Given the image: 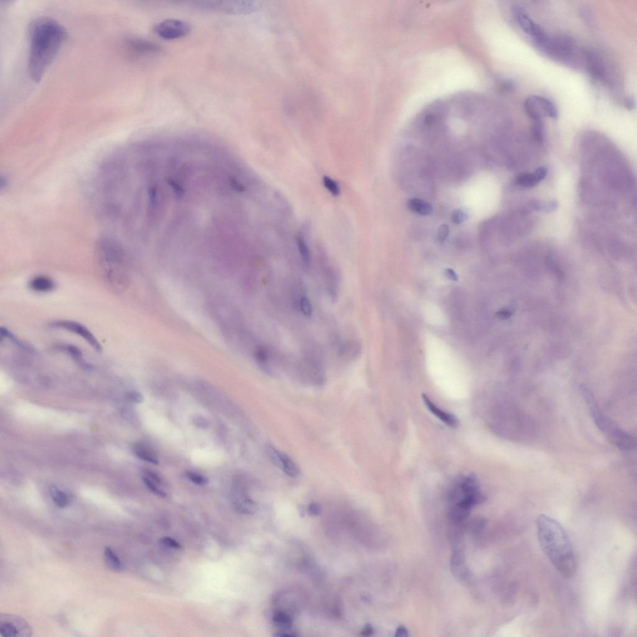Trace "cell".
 Returning <instances> with one entry per match:
<instances>
[{
  "label": "cell",
  "instance_id": "6da1fadb",
  "mask_svg": "<svg viewBox=\"0 0 637 637\" xmlns=\"http://www.w3.org/2000/svg\"><path fill=\"white\" fill-rule=\"evenodd\" d=\"M28 31V73L32 81L39 83L67 41L68 32L64 26L48 16L32 20Z\"/></svg>",
  "mask_w": 637,
  "mask_h": 637
},
{
  "label": "cell",
  "instance_id": "7a4b0ae2",
  "mask_svg": "<svg viewBox=\"0 0 637 637\" xmlns=\"http://www.w3.org/2000/svg\"><path fill=\"white\" fill-rule=\"evenodd\" d=\"M538 542L542 551L561 575L570 578L577 568L575 552L566 531L556 520L541 515L536 520Z\"/></svg>",
  "mask_w": 637,
  "mask_h": 637
},
{
  "label": "cell",
  "instance_id": "3957f363",
  "mask_svg": "<svg viewBox=\"0 0 637 637\" xmlns=\"http://www.w3.org/2000/svg\"><path fill=\"white\" fill-rule=\"evenodd\" d=\"M580 392L588 406L595 425L608 441L620 451H631L637 447L636 438L619 428L601 410L596 398L588 388L582 386Z\"/></svg>",
  "mask_w": 637,
  "mask_h": 637
},
{
  "label": "cell",
  "instance_id": "277c9868",
  "mask_svg": "<svg viewBox=\"0 0 637 637\" xmlns=\"http://www.w3.org/2000/svg\"><path fill=\"white\" fill-rule=\"evenodd\" d=\"M102 247L98 250V261L105 280L115 291L122 292L130 280L125 257L118 247Z\"/></svg>",
  "mask_w": 637,
  "mask_h": 637
},
{
  "label": "cell",
  "instance_id": "5b68a950",
  "mask_svg": "<svg viewBox=\"0 0 637 637\" xmlns=\"http://www.w3.org/2000/svg\"><path fill=\"white\" fill-rule=\"evenodd\" d=\"M536 46L548 58L567 66L578 69L584 65V51H580L576 42L570 36H548L542 44Z\"/></svg>",
  "mask_w": 637,
  "mask_h": 637
},
{
  "label": "cell",
  "instance_id": "8992f818",
  "mask_svg": "<svg viewBox=\"0 0 637 637\" xmlns=\"http://www.w3.org/2000/svg\"><path fill=\"white\" fill-rule=\"evenodd\" d=\"M197 8L203 10L217 11V12L233 15H241L252 13L257 6L252 1H205L196 3Z\"/></svg>",
  "mask_w": 637,
  "mask_h": 637
},
{
  "label": "cell",
  "instance_id": "52a82bcc",
  "mask_svg": "<svg viewBox=\"0 0 637 637\" xmlns=\"http://www.w3.org/2000/svg\"><path fill=\"white\" fill-rule=\"evenodd\" d=\"M524 107L532 120L542 119L546 116L556 119L558 116V111L554 103L542 96L533 95L527 98Z\"/></svg>",
  "mask_w": 637,
  "mask_h": 637
},
{
  "label": "cell",
  "instance_id": "ba28073f",
  "mask_svg": "<svg viewBox=\"0 0 637 637\" xmlns=\"http://www.w3.org/2000/svg\"><path fill=\"white\" fill-rule=\"evenodd\" d=\"M49 327L55 329L64 330L81 337L98 353L102 352V346L97 337L87 327L81 323L71 320H57L49 323Z\"/></svg>",
  "mask_w": 637,
  "mask_h": 637
},
{
  "label": "cell",
  "instance_id": "9c48e42d",
  "mask_svg": "<svg viewBox=\"0 0 637 637\" xmlns=\"http://www.w3.org/2000/svg\"><path fill=\"white\" fill-rule=\"evenodd\" d=\"M31 626L22 617L10 614L0 615V636L3 637H29Z\"/></svg>",
  "mask_w": 637,
  "mask_h": 637
},
{
  "label": "cell",
  "instance_id": "30bf717a",
  "mask_svg": "<svg viewBox=\"0 0 637 637\" xmlns=\"http://www.w3.org/2000/svg\"><path fill=\"white\" fill-rule=\"evenodd\" d=\"M190 25L183 20L168 19L159 22L154 27V31L161 38L174 40L182 38L191 32Z\"/></svg>",
  "mask_w": 637,
  "mask_h": 637
},
{
  "label": "cell",
  "instance_id": "8fae6325",
  "mask_svg": "<svg viewBox=\"0 0 637 637\" xmlns=\"http://www.w3.org/2000/svg\"><path fill=\"white\" fill-rule=\"evenodd\" d=\"M512 11L520 27L526 34L532 37L536 46L540 45L545 41L548 34L542 27L531 20L523 7L515 6Z\"/></svg>",
  "mask_w": 637,
  "mask_h": 637
},
{
  "label": "cell",
  "instance_id": "7c38bea8",
  "mask_svg": "<svg viewBox=\"0 0 637 637\" xmlns=\"http://www.w3.org/2000/svg\"><path fill=\"white\" fill-rule=\"evenodd\" d=\"M584 65L592 79L600 83L607 81V68L603 58L591 49H585L583 53Z\"/></svg>",
  "mask_w": 637,
  "mask_h": 637
},
{
  "label": "cell",
  "instance_id": "4fadbf2b",
  "mask_svg": "<svg viewBox=\"0 0 637 637\" xmlns=\"http://www.w3.org/2000/svg\"><path fill=\"white\" fill-rule=\"evenodd\" d=\"M267 455L273 464L280 468L286 474L292 478H296L300 474L298 465L290 456L278 450L273 445L268 444L266 447Z\"/></svg>",
  "mask_w": 637,
  "mask_h": 637
},
{
  "label": "cell",
  "instance_id": "5bb4252c",
  "mask_svg": "<svg viewBox=\"0 0 637 637\" xmlns=\"http://www.w3.org/2000/svg\"><path fill=\"white\" fill-rule=\"evenodd\" d=\"M126 45L129 50L138 55H154L160 51L157 44L137 37H128L126 39Z\"/></svg>",
  "mask_w": 637,
  "mask_h": 637
},
{
  "label": "cell",
  "instance_id": "9a60e30c",
  "mask_svg": "<svg viewBox=\"0 0 637 637\" xmlns=\"http://www.w3.org/2000/svg\"><path fill=\"white\" fill-rule=\"evenodd\" d=\"M54 350L64 353L69 356L81 369L86 371H92V365L87 362L84 358L83 352L76 346L68 344H58L54 347Z\"/></svg>",
  "mask_w": 637,
  "mask_h": 637
},
{
  "label": "cell",
  "instance_id": "2e32d148",
  "mask_svg": "<svg viewBox=\"0 0 637 637\" xmlns=\"http://www.w3.org/2000/svg\"><path fill=\"white\" fill-rule=\"evenodd\" d=\"M422 398L424 403L429 409L431 413H432L435 416H436L439 420L443 422L449 427L455 428L459 425V420L454 414H452L442 410L439 407L437 406L430 397L427 395L423 394Z\"/></svg>",
  "mask_w": 637,
  "mask_h": 637
},
{
  "label": "cell",
  "instance_id": "e0dca14e",
  "mask_svg": "<svg viewBox=\"0 0 637 637\" xmlns=\"http://www.w3.org/2000/svg\"><path fill=\"white\" fill-rule=\"evenodd\" d=\"M28 287L31 291L37 293H49L56 289L55 281L50 276L46 275H37L31 278L28 283Z\"/></svg>",
  "mask_w": 637,
  "mask_h": 637
},
{
  "label": "cell",
  "instance_id": "ac0fdd59",
  "mask_svg": "<svg viewBox=\"0 0 637 637\" xmlns=\"http://www.w3.org/2000/svg\"><path fill=\"white\" fill-rule=\"evenodd\" d=\"M547 168L540 167L532 173H523L517 178V184L526 188H532L537 186L546 177Z\"/></svg>",
  "mask_w": 637,
  "mask_h": 637
},
{
  "label": "cell",
  "instance_id": "d6986e66",
  "mask_svg": "<svg viewBox=\"0 0 637 637\" xmlns=\"http://www.w3.org/2000/svg\"><path fill=\"white\" fill-rule=\"evenodd\" d=\"M451 568L452 573L457 578L463 579L467 575L465 567V557L460 550H456L451 557Z\"/></svg>",
  "mask_w": 637,
  "mask_h": 637
},
{
  "label": "cell",
  "instance_id": "ffe728a7",
  "mask_svg": "<svg viewBox=\"0 0 637 637\" xmlns=\"http://www.w3.org/2000/svg\"><path fill=\"white\" fill-rule=\"evenodd\" d=\"M133 450H134L136 456L139 458L140 460L153 463L154 465L158 464L159 461L155 452L147 445L142 443L137 444L135 445Z\"/></svg>",
  "mask_w": 637,
  "mask_h": 637
},
{
  "label": "cell",
  "instance_id": "44dd1931",
  "mask_svg": "<svg viewBox=\"0 0 637 637\" xmlns=\"http://www.w3.org/2000/svg\"><path fill=\"white\" fill-rule=\"evenodd\" d=\"M0 332H1V337L2 339H5V340H8V341L11 342V343L14 344L16 347L21 348V349L26 351V352L30 353L34 352V349L31 346H29L28 344L24 343V342L21 340L20 339L18 338L15 334H13L11 331H9L6 327H1Z\"/></svg>",
  "mask_w": 637,
  "mask_h": 637
},
{
  "label": "cell",
  "instance_id": "7402d4cb",
  "mask_svg": "<svg viewBox=\"0 0 637 637\" xmlns=\"http://www.w3.org/2000/svg\"><path fill=\"white\" fill-rule=\"evenodd\" d=\"M409 210L423 216L428 215L433 211L432 205L429 203L420 199H412L408 203Z\"/></svg>",
  "mask_w": 637,
  "mask_h": 637
},
{
  "label": "cell",
  "instance_id": "603a6c76",
  "mask_svg": "<svg viewBox=\"0 0 637 637\" xmlns=\"http://www.w3.org/2000/svg\"><path fill=\"white\" fill-rule=\"evenodd\" d=\"M470 511V510L465 509L459 505H451L449 512V519L452 523L456 524H460L467 519Z\"/></svg>",
  "mask_w": 637,
  "mask_h": 637
},
{
  "label": "cell",
  "instance_id": "cb8c5ba5",
  "mask_svg": "<svg viewBox=\"0 0 637 637\" xmlns=\"http://www.w3.org/2000/svg\"><path fill=\"white\" fill-rule=\"evenodd\" d=\"M104 557L105 563L108 567L111 570L115 571H121L123 570V566L120 559L118 558L117 555L115 553L113 550L110 547H105L104 549Z\"/></svg>",
  "mask_w": 637,
  "mask_h": 637
},
{
  "label": "cell",
  "instance_id": "d4e9b609",
  "mask_svg": "<svg viewBox=\"0 0 637 637\" xmlns=\"http://www.w3.org/2000/svg\"><path fill=\"white\" fill-rule=\"evenodd\" d=\"M237 495V497L235 501L236 509L241 512L247 513V514L254 512L256 509L255 503L243 493H238Z\"/></svg>",
  "mask_w": 637,
  "mask_h": 637
},
{
  "label": "cell",
  "instance_id": "484cf974",
  "mask_svg": "<svg viewBox=\"0 0 637 637\" xmlns=\"http://www.w3.org/2000/svg\"><path fill=\"white\" fill-rule=\"evenodd\" d=\"M49 493L52 497L54 502L60 508H65L69 505L70 499L69 496L58 488L55 486L49 487Z\"/></svg>",
  "mask_w": 637,
  "mask_h": 637
},
{
  "label": "cell",
  "instance_id": "4316f807",
  "mask_svg": "<svg viewBox=\"0 0 637 637\" xmlns=\"http://www.w3.org/2000/svg\"><path fill=\"white\" fill-rule=\"evenodd\" d=\"M255 358L261 369L267 373H270L271 369L268 365L269 352L266 348L263 346L258 347L255 351Z\"/></svg>",
  "mask_w": 637,
  "mask_h": 637
},
{
  "label": "cell",
  "instance_id": "83f0119b",
  "mask_svg": "<svg viewBox=\"0 0 637 637\" xmlns=\"http://www.w3.org/2000/svg\"><path fill=\"white\" fill-rule=\"evenodd\" d=\"M273 620L276 626L285 630L291 628L292 625L291 616L283 612H276L273 616Z\"/></svg>",
  "mask_w": 637,
  "mask_h": 637
},
{
  "label": "cell",
  "instance_id": "f1b7e54d",
  "mask_svg": "<svg viewBox=\"0 0 637 637\" xmlns=\"http://www.w3.org/2000/svg\"><path fill=\"white\" fill-rule=\"evenodd\" d=\"M297 243L304 263L306 265H309L311 261V254L308 245H307L305 241L303 240L301 236L297 237Z\"/></svg>",
  "mask_w": 637,
  "mask_h": 637
},
{
  "label": "cell",
  "instance_id": "f546056e",
  "mask_svg": "<svg viewBox=\"0 0 637 637\" xmlns=\"http://www.w3.org/2000/svg\"><path fill=\"white\" fill-rule=\"evenodd\" d=\"M532 133L534 138L538 142H542L544 139L545 128L542 119L533 120Z\"/></svg>",
  "mask_w": 637,
  "mask_h": 637
},
{
  "label": "cell",
  "instance_id": "4dcf8cb0",
  "mask_svg": "<svg viewBox=\"0 0 637 637\" xmlns=\"http://www.w3.org/2000/svg\"><path fill=\"white\" fill-rule=\"evenodd\" d=\"M143 481H144L145 486H146L147 488L151 492L155 494L156 495L160 496V497H166V493L163 489H161L160 486H160V484L156 483V482L152 481V480L149 479V478H147L146 476H144V478H143Z\"/></svg>",
  "mask_w": 637,
  "mask_h": 637
},
{
  "label": "cell",
  "instance_id": "1f68e13d",
  "mask_svg": "<svg viewBox=\"0 0 637 637\" xmlns=\"http://www.w3.org/2000/svg\"><path fill=\"white\" fill-rule=\"evenodd\" d=\"M323 184H324L325 188L334 196H338L341 193L340 187L337 182L331 177L324 176L323 178Z\"/></svg>",
  "mask_w": 637,
  "mask_h": 637
},
{
  "label": "cell",
  "instance_id": "d6a6232c",
  "mask_svg": "<svg viewBox=\"0 0 637 637\" xmlns=\"http://www.w3.org/2000/svg\"><path fill=\"white\" fill-rule=\"evenodd\" d=\"M186 475L191 482L199 486H203L208 483L207 478L198 473L188 471L186 472Z\"/></svg>",
  "mask_w": 637,
  "mask_h": 637
},
{
  "label": "cell",
  "instance_id": "836d02e7",
  "mask_svg": "<svg viewBox=\"0 0 637 637\" xmlns=\"http://www.w3.org/2000/svg\"><path fill=\"white\" fill-rule=\"evenodd\" d=\"M299 307L302 313L307 317H310L313 313V308L310 299L308 297H302L299 301Z\"/></svg>",
  "mask_w": 637,
  "mask_h": 637
},
{
  "label": "cell",
  "instance_id": "e575fe53",
  "mask_svg": "<svg viewBox=\"0 0 637 637\" xmlns=\"http://www.w3.org/2000/svg\"><path fill=\"white\" fill-rule=\"evenodd\" d=\"M468 218H469V215L461 208L454 210L453 214H452V221L456 224L463 223V222L467 221Z\"/></svg>",
  "mask_w": 637,
  "mask_h": 637
},
{
  "label": "cell",
  "instance_id": "d590c367",
  "mask_svg": "<svg viewBox=\"0 0 637 637\" xmlns=\"http://www.w3.org/2000/svg\"><path fill=\"white\" fill-rule=\"evenodd\" d=\"M449 227L447 224H442L438 229L437 237L440 242H444L448 236Z\"/></svg>",
  "mask_w": 637,
  "mask_h": 637
},
{
  "label": "cell",
  "instance_id": "8d00e7d4",
  "mask_svg": "<svg viewBox=\"0 0 637 637\" xmlns=\"http://www.w3.org/2000/svg\"><path fill=\"white\" fill-rule=\"evenodd\" d=\"M126 398H127L128 399L130 400V401L132 402L133 403H137V404H139V403H142L144 402V397H143V395L142 394H140V393L137 392H128L127 393H126Z\"/></svg>",
  "mask_w": 637,
  "mask_h": 637
},
{
  "label": "cell",
  "instance_id": "74e56055",
  "mask_svg": "<svg viewBox=\"0 0 637 637\" xmlns=\"http://www.w3.org/2000/svg\"><path fill=\"white\" fill-rule=\"evenodd\" d=\"M161 542H162L163 545L166 546V547L173 548V549H181V545H180L179 543L177 542L176 541L173 539V538L169 537L164 538L161 540Z\"/></svg>",
  "mask_w": 637,
  "mask_h": 637
},
{
  "label": "cell",
  "instance_id": "f35d334b",
  "mask_svg": "<svg viewBox=\"0 0 637 637\" xmlns=\"http://www.w3.org/2000/svg\"><path fill=\"white\" fill-rule=\"evenodd\" d=\"M308 512L312 516H318L321 513V507L317 503H311L308 507Z\"/></svg>",
  "mask_w": 637,
  "mask_h": 637
},
{
  "label": "cell",
  "instance_id": "ab89813d",
  "mask_svg": "<svg viewBox=\"0 0 637 637\" xmlns=\"http://www.w3.org/2000/svg\"><path fill=\"white\" fill-rule=\"evenodd\" d=\"M624 105L627 111H633L635 109V107H636V101H635L634 98L632 97V96H629V97L625 98L624 101Z\"/></svg>",
  "mask_w": 637,
  "mask_h": 637
},
{
  "label": "cell",
  "instance_id": "60d3db41",
  "mask_svg": "<svg viewBox=\"0 0 637 637\" xmlns=\"http://www.w3.org/2000/svg\"><path fill=\"white\" fill-rule=\"evenodd\" d=\"M409 636L408 631L405 626H399L396 631L395 637H406Z\"/></svg>",
  "mask_w": 637,
  "mask_h": 637
},
{
  "label": "cell",
  "instance_id": "b9f144b4",
  "mask_svg": "<svg viewBox=\"0 0 637 637\" xmlns=\"http://www.w3.org/2000/svg\"><path fill=\"white\" fill-rule=\"evenodd\" d=\"M374 632L373 627L371 624H367L363 629L361 632L362 636L368 637L371 636Z\"/></svg>",
  "mask_w": 637,
  "mask_h": 637
},
{
  "label": "cell",
  "instance_id": "7bdbcfd3",
  "mask_svg": "<svg viewBox=\"0 0 637 637\" xmlns=\"http://www.w3.org/2000/svg\"><path fill=\"white\" fill-rule=\"evenodd\" d=\"M446 273L447 276H448L449 278L451 279V280L454 281L458 280V276L456 275V274L453 270H451V269H447Z\"/></svg>",
  "mask_w": 637,
  "mask_h": 637
}]
</instances>
